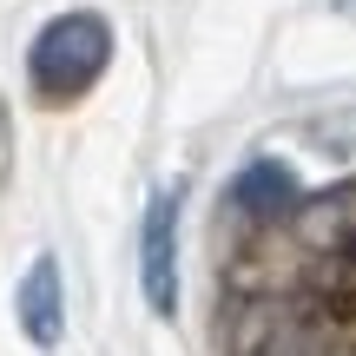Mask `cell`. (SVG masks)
<instances>
[{"mask_svg":"<svg viewBox=\"0 0 356 356\" xmlns=\"http://www.w3.org/2000/svg\"><path fill=\"white\" fill-rule=\"evenodd\" d=\"M106 66H113V26L99 13H60L26 47V79L47 106H73L86 86H99Z\"/></svg>","mask_w":356,"mask_h":356,"instance_id":"1","label":"cell"},{"mask_svg":"<svg viewBox=\"0 0 356 356\" xmlns=\"http://www.w3.org/2000/svg\"><path fill=\"white\" fill-rule=\"evenodd\" d=\"M139 291L159 317H178V191H159L145 204L139 231Z\"/></svg>","mask_w":356,"mask_h":356,"instance_id":"2","label":"cell"},{"mask_svg":"<svg viewBox=\"0 0 356 356\" xmlns=\"http://www.w3.org/2000/svg\"><path fill=\"white\" fill-rule=\"evenodd\" d=\"M20 337L33 350H60V337H66V284H60V257H33L26 264V277H20Z\"/></svg>","mask_w":356,"mask_h":356,"instance_id":"3","label":"cell"},{"mask_svg":"<svg viewBox=\"0 0 356 356\" xmlns=\"http://www.w3.org/2000/svg\"><path fill=\"white\" fill-rule=\"evenodd\" d=\"M231 204L238 211H251V218H277V211H291L297 204V178L284 159H251L238 178H231Z\"/></svg>","mask_w":356,"mask_h":356,"instance_id":"4","label":"cell"},{"mask_svg":"<svg viewBox=\"0 0 356 356\" xmlns=\"http://www.w3.org/2000/svg\"><path fill=\"white\" fill-rule=\"evenodd\" d=\"M297 204H304V198H297ZM297 218H304V238H310V244H337V238L356 225V191H350V185H343V191H323V198H310Z\"/></svg>","mask_w":356,"mask_h":356,"instance_id":"5","label":"cell"},{"mask_svg":"<svg viewBox=\"0 0 356 356\" xmlns=\"http://www.w3.org/2000/svg\"><path fill=\"white\" fill-rule=\"evenodd\" d=\"M330 7H337V13H343V20H356V0H330Z\"/></svg>","mask_w":356,"mask_h":356,"instance_id":"6","label":"cell"}]
</instances>
